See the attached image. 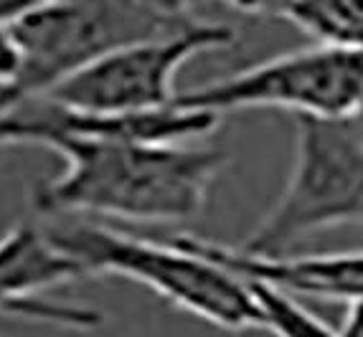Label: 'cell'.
I'll return each mask as SVG.
<instances>
[{
	"label": "cell",
	"mask_w": 363,
	"mask_h": 337,
	"mask_svg": "<svg viewBox=\"0 0 363 337\" xmlns=\"http://www.w3.org/2000/svg\"><path fill=\"white\" fill-rule=\"evenodd\" d=\"M43 144L64 157L61 175L43 183L33 200L36 211L49 218L194 221L226 165L224 152L211 147L99 132H56Z\"/></svg>",
	"instance_id": "obj_1"
},
{
	"label": "cell",
	"mask_w": 363,
	"mask_h": 337,
	"mask_svg": "<svg viewBox=\"0 0 363 337\" xmlns=\"http://www.w3.org/2000/svg\"><path fill=\"white\" fill-rule=\"evenodd\" d=\"M46 231L84 266L89 277H122L138 282L173 307L221 330H262L259 309L249 284L218 261L188 246L181 236H173L170 241L140 239L82 218L56 223Z\"/></svg>",
	"instance_id": "obj_2"
},
{
	"label": "cell",
	"mask_w": 363,
	"mask_h": 337,
	"mask_svg": "<svg viewBox=\"0 0 363 337\" xmlns=\"http://www.w3.org/2000/svg\"><path fill=\"white\" fill-rule=\"evenodd\" d=\"M199 0H41L11 23L18 43V81L0 94L3 104L41 96L130 43L191 28Z\"/></svg>",
	"instance_id": "obj_3"
},
{
	"label": "cell",
	"mask_w": 363,
	"mask_h": 337,
	"mask_svg": "<svg viewBox=\"0 0 363 337\" xmlns=\"http://www.w3.org/2000/svg\"><path fill=\"white\" fill-rule=\"evenodd\" d=\"M345 226H363V125L356 117H297L285 190L236 249L279 256Z\"/></svg>",
	"instance_id": "obj_4"
},
{
	"label": "cell",
	"mask_w": 363,
	"mask_h": 337,
	"mask_svg": "<svg viewBox=\"0 0 363 337\" xmlns=\"http://www.w3.org/2000/svg\"><path fill=\"white\" fill-rule=\"evenodd\" d=\"M361 99L363 51L315 43L183 91L173 104L218 117L236 109H287L297 117H353Z\"/></svg>",
	"instance_id": "obj_5"
},
{
	"label": "cell",
	"mask_w": 363,
	"mask_h": 337,
	"mask_svg": "<svg viewBox=\"0 0 363 337\" xmlns=\"http://www.w3.org/2000/svg\"><path fill=\"white\" fill-rule=\"evenodd\" d=\"M231 25L199 21L170 36L117 48L41 94L86 117H128L157 112L176 102V76L188 61L236 43Z\"/></svg>",
	"instance_id": "obj_6"
},
{
	"label": "cell",
	"mask_w": 363,
	"mask_h": 337,
	"mask_svg": "<svg viewBox=\"0 0 363 337\" xmlns=\"http://www.w3.org/2000/svg\"><path fill=\"white\" fill-rule=\"evenodd\" d=\"M89 277L72 253L56 244L43 226L21 221L0 239V317L46 322L69 330H94L99 312L46 299L59 289Z\"/></svg>",
	"instance_id": "obj_7"
},
{
	"label": "cell",
	"mask_w": 363,
	"mask_h": 337,
	"mask_svg": "<svg viewBox=\"0 0 363 337\" xmlns=\"http://www.w3.org/2000/svg\"><path fill=\"white\" fill-rule=\"evenodd\" d=\"M181 239L244 282L269 284L292 297L335 299L345 304L363 297V251L323 256H257L199 236L183 234Z\"/></svg>",
	"instance_id": "obj_8"
},
{
	"label": "cell",
	"mask_w": 363,
	"mask_h": 337,
	"mask_svg": "<svg viewBox=\"0 0 363 337\" xmlns=\"http://www.w3.org/2000/svg\"><path fill=\"white\" fill-rule=\"evenodd\" d=\"M274 18H285L318 43L363 51V0H282Z\"/></svg>",
	"instance_id": "obj_9"
},
{
	"label": "cell",
	"mask_w": 363,
	"mask_h": 337,
	"mask_svg": "<svg viewBox=\"0 0 363 337\" xmlns=\"http://www.w3.org/2000/svg\"><path fill=\"white\" fill-rule=\"evenodd\" d=\"M255 295L257 309H259L262 330L272 332L274 337H343V332L335 330L310 312L300 299L277 287L259 282H247Z\"/></svg>",
	"instance_id": "obj_10"
},
{
	"label": "cell",
	"mask_w": 363,
	"mask_h": 337,
	"mask_svg": "<svg viewBox=\"0 0 363 337\" xmlns=\"http://www.w3.org/2000/svg\"><path fill=\"white\" fill-rule=\"evenodd\" d=\"M21 67H23V59H21L11 23H0V94H6L18 81Z\"/></svg>",
	"instance_id": "obj_11"
},
{
	"label": "cell",
	"mask_w": 363,
	"mask_h": 337,
	"mask_svg": "<svg viewBox=\"0 0 363 337\" xmlns=\"http://www.w3.org/2000/svg\"><path fill=\"white\" fill-rule=\"evenodd\" d=\"M28 142L23 120L13 107H0V147L3 144H21Z\"/></svg>",
	"instance_id": "obj_12"
},
{
	"label": "cell",
	"mask_w": 363,
	"mask_h": 337,
	"mask_svg": "<svg viewBox=\"0 0 363 337\" xmlns=\"http://www.w3.org/2000/svg\"><path fill=\"white\" fill-rule=\"evenodd\" d=\"M340 332H343V337H363V297L348 304Z\"/></svg>",
	"instance_id": "obj_13"
},
{
	"label": "cell",
	"mask_w": 363,
	"mask_h": 337,
	"mask_svg": "<svg viewBox=\"0 0 363 337\" xmlns=\"http://www.w3.org/2000/svg\"><path fill=\"white\" fill-rule=\"evenodd\" d=\"M33 3H28V0H0V23H13Z\"/></svg>",
	"instance_id": "obj_14"
},
{
	"label": "cell",
	"mask_w": 363,
	"mask_h": 337,
	"mask_svg": "<svg viewBox=\"0 0 363 337\" xmlns=\"http://www.w3.org/2000/svg\"><path fill=\"white\" fill-rule=\"evenodd\" d=\"M28 3H41V0H28Z\"/></svg>",
	"instance_id": "obj_15"
}]
</instances>
